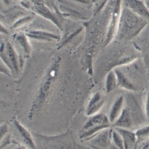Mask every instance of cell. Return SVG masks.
Here are the masks:
<instances>
[{
	"label": "cell",
	"mask_w": 149,
	"mask_h": 149,
	"mask_svg": "<svg viewBox=\"0 0 149 149\" xmlns=\"http://www.w3.org/2000/svg\"><path fill=\"white\" fill-rule=\"evenodd\" d=\"M1 61L6 64L11 71L12 75H17L24 66V59L21 58L10 41L1 44Z\"/></svg>",
	"instance_id": "3957f363"
},
{
	"label": "cell",
	"mask_w": 149,
	"mask_h": 149,
	"mask_svg": "<svg viewBox=\"0 0 149 149\" xmlns=\"http://www.w3.org/2000/svg\"><path fill=\"white\" fill-rule=\"evenodd\" d=\"M124 108V97L123 96H120L113 103L108 116L111 125L118 119Z\"/></svg>",
	"instance_id": "9a60e30c"
},
{
	"label": "cell",
	"mask_w": 149,
	"mask_h": 149,
	"mask_svg": "<svg viewBox=\"0 0 149 149\" xmlns=\"http://www.w3.org/2000/svg\"><path fill=\"white\" fill-rule=\"evenodd\" d=\"M105 103V99L102 93L100 92H95L92 94L88 103L86 115L87 117H91L100 113L104 107Z\"/></svg>",
	"instance_id": "52a82bcc"
},
{
	"label": "cell",
	"mask_w": 149,
	"mask_h": 149,
	"mask_svg": "<svg viewBox=\"0 0 149 149\" xmlns=\"http://www.w3.org/2000/svg\"><path fill=\"white\" fill-rule=\"evenodd\" d=\"M144 1L147 7L148 8V9L149 10V0H144Z\"/></svg>",
	"instance_id": "83f0119b"
},
{
	"label": "cell",
	"mask_w": 149,
	"mask_h": 149,
	"mask_svg": "<svg viewBox=\"0 0 149 149\" xmlns=\"http://www.w3.org/2000/svg\"><path fill=\"white\" fill-rule=\"evenodd\" d=\"M1 33L3 34H8V31L7 29L4 26L3 24H1Z\"/></svg>",
	"instance_id": "484cf974"
},
{
	"label": "cell",
	"mask_w": 149,
	"mask_h": 149,
	"mask_svg": "<svg viewBox=\"0 0 149 149\" xmlns=\"http://www.w3.org/2000/svg\"><path fill=\"white\" fill-rule=\"evenodd\" d=\"M117 77L118 81V88H122L123 89L134 92L136 91L134 84L131 81V80L127 78L125 74L119 69H114Z\"/></svg>",
	"instance_id": "e0dca14e"
},
{
	"label": "cell",
	"mask_w": 149,
	"mask_h": 149,
	"mask_svg": "<svg viewBox=\"0 0 149 149\" xmlns=\"http://www.w3.org/2000/svg\"><path fill=\"white\" fill-rule=\"evenodd\" d=\"M111 142L119 149L124 148V143L122 135L114 128H112L111 131Z\"/></svg>",
	"instance_id": "d6986e66"
},
{
	"label": "cell",
	"mask_w": 149,
	"mask_h": 149,
	"mask_svg": "<svg viewBox=\"0 0 149 149\" xmlns=\"http://www.w3.org/2000/svg\"><path fill=\"white\" fill-rule=\"evenodd\" d=\"M136 59V56L131 54H122L114 57L107 64L108 71L114 70L118 67L128 64Z\"/></svg>",
	"instance_id": "5bb4252c"
},
{
	"label": "cell",
	"mask_w": 149,
	"mask_h": 149,
	"mask_svg": "<svg viewBox=\"0 0 149 149\" xmlns=\"http://www.w3.org/2000/svg\"><path fill=\"white\" fill-rule=\"evenodd\" d=\"M122 5L149 22V10L144 0H122Z\"/></svg>",
	"instance_id": "ba28073f"
},
{
	"label": "cell",
	"mask_w": 149,
	"mask_h": 149,
	"mask_svg": "<svg viewBox=\"0 0 149 149\" xmlns=\"http://www.w3.org/2000/svg\"><path fill=\"white\" fill-rule=\"evenodd\" d=\"M74 1H76L79 3H83V4H89L92 3V0H74Z\"/></svg>",
	"instance_id": "d4e9b609"
},
{
	"label": "cell",
	"mask_w": 149,
	"mask_h": 149,
	"mask_svg": "<svg viewBox=\"0 0 149 149\" xmlns=\"http://www.w3.org/2000/svg\"><path fill=\"white\" fill-rule=\"evenodd\" d=\"M111 127L105 129L95 135L89 142L96 147L100 148H107L110 142H111Z\"/></svg>",
	"instance_id": "9c48e42d"
},
{
	"label": "cell",
	"mask_w": 149,
	"mask_h": 149,
	"mask_svg": "<svg viewBox=\"0 0 149 149\" xmlns=\"http://www.w3.org/2000/svg\"><path fill=\"white\" fill-rule=\"evenodd\" d=\"M21 1H22L24 3H26L28 1V0H21Z\"/></svg>",
	"instance_id": "f546056e"
},
{
	"label": "cell",
	"mask_w": 149,
	"mask_h": 149,
	"mask_svg": "<svg viewBox=\"0 0 149 149\" xmlns=\"http://www.w3.org/2000/svg\"><path fill=\"white\" fill-rule=\"evenodd\" d=\"M145 112L147 117L149 119V89H148L145 100Z\"/></svg>",
	"instance_id": "cb8c5ba5"
},
{
	"label": "cell",
	"mask_w": 149,
	"mask_h": 149,
	"mask_svg": "<svg viewBox=\"0 0 149 149\" xmlns=\"http://www.w3.org/2000/svg\"><path fill=\"white\" fill-rule=\"evenodd\" d=\"M113 128L116 129L122 135L125 149H134L138 139L135 132H133L130 130L119 128V127H113Z\"/></svg>",
	"instance_id": "4fadbf2b"
},
{
	"label": "cell",
	"mask_w": 149,
	"mask_h": 149,
	"mask_svg": "<svg viewBox=\"0 0 149 149\" xmlns=\"http://www.w3.org/2000/svg\"><path fill=\"white\" fill-rule=\"evenodd\" d=\"M1 73L6 74V75L8 76H12V73L10 71V70L8 68V67L4 64V63L1 61Z\"/></svg>",
	"instance_id": "603a6c76"
},
{
	"label": "cell",
	"mask_w": 149,
	"mask_h": 149,
	"mask_svg": "<svg viewBox=\"0 0 149 149\" xmlns=\"http://www.w3.org/2000/svg\"><path fill=\"white\" fill-rule=\"evenodd\" d=\"M122 7V0H114L111 7L108 29L104 42L105 46L109 45L111 41L115 39L119 22Z\"/></svg>",
	"instance_id": "277c9868"
},
{
	"label": "cell",
	"mask_w": 149,
	"mask_h": 149,
	"mask_svg": "<svg viewBox=\"0 0 149 149\" xmlns=\"http://www.w3.org/2000/svg\"><path fill=\"white\" fill-rule=\"evenodd\" d=\"M8 131V127L7 123H3L0 128V136H1V141H3Z\"/></svg>",
	"instance_id": "7402d4cb"
},
{
	"label": "cell",
	"mask_w": 149,
	"mask_h": 149,
	"mask_svg": "<svg viewBox=\"0 0 149 149\" xmlns=\"http://www.w3.org/2000/svg\"><path fill=\"white\" fill-rule=\"evenodd\" d=\"M132 126V119L131 112L128 109L124 108L120 116L112 125V127L130 130Z\"/></svg>",
	"instance_id": "2e32d148"
},
{
	"label": "cell",
	"mask_w": 149,
	"mask_h": 149,
	"mask_svg": "<svg viewBox=\"0 0 149 149\" xmlns=\"http://www.w3.org/2000/svg\"><path fill=\"white\" fill-rule=\"evenodd\" d=\"M3 2L7 5H9L11 3V0H2Z\"/></svg>",
	"instance_id": "4316f807"
},
{
	"label": "cell",
	"mask_w": 149,
	"mask_h": 149,
	"mask_svg": "<svg viewBox=\"0 0 149 149\" xmlns=\"http://www.w3.org/2000/svg\"><path fill=\"white\" fill-rule=\"evenodd\" d=\"M29 39L25 33H19L13 36V46L19 55L21 52L23 58H28L31 54L32 47Z\"/></svg>",
	"instance_id": "8992f818"
},
{
	"label": "cell",
	"mask_w": 149,
	"mask_h": 149,
	"mask_svg": "<svg viewBox=\"0 0 149 149\" xmlns=\"http://www.w3.org/2000/svg\"><path fill=\"white\" fill-rule=\"evenodd\" d=\"M135 134L138 138H149V125L145 126L138 129Z\"/></svg>",
	"instance_id": "44dd1931"
},
{
	"label": "cell",
	"mask_w": 149,
	"mask_h": 149,
	"mask_svg": "<svg viewBox=\"0 0 149 149\" xmlns=\"http://www.w3.org/2000/svg\"><path fill=\"white\" fill-rule=\"evenodd\" d=\"M33 20V17L30 15L20 17V18H18L17 20H16L13 24L12 27L13 29H17L18 28L24 26V25L28 24L29 22H31Z\"/></svg>",
	"instance_id": "ffe728a7"
},
{
	"label": "cell",
	"mask_w": 149,
	"mask_h": 149,
	"mask_svg": "<svg viewBox=\"0 0 149 149\" xmlns=\"http://www.w3.org/2000/svg\"><path fill=\"white\" fill-rule=\"evenodd\" d=\"M13 122L15 128L17 130L20 136L22 137L26 146L29 149H36V145L34 142V138L29 131L16 119H15Z\"/></svg>",
	"instance_id": "7c38bea8"
},
{
	"label": "cell",
	"mask_w": 149,
	"mask_h": 149,
	"mask_svg": "<svg viewBox=\"0 0 149 149\" xmlns=\"http://www.w3.org/2000/svg\"><path fill=\"white\" fill-rule=\"evenodd\" d=\"M148 24L149 22L147 20L122 5L115 39L119 41H131Z\"/></svg>",
	"instance_id": "7a4b0ae2"
},
{
	"label": "cell",
	"mask_w": 149,
	"mask_h": 149,
	"mask_svg": "<svg viewBox=\"0 0 149 149\" xmlns=\"http://www.w3.org/2000/svg\"><path fill=\"white\" fill-rule=\"evenodd\" d=\"M31 1L33 3V8L35 13L50 20L59 29H62V24L59 17L41 0H31Z\"/></svg>",
	"instance_id": "5b68a950"
},
{
	"label": "cell",
	"mask_w": 149,
	"mask_h": 149,
	"mask_svg": "<svg viewBox=\"0 0 149 149\" xmlns=\"http://www.w3.org/2000/svg\"><path fill=\"white\" fill-rule=\"evenodd\" d=\"M101 126L112 127L108 116L103 113H100L98 114L89 117V119L83 125L81 131L86 130L91 128V127Z\"/></svg>",
	"instance_id": "8fae6325"
},
{
	"label": "cell",
	"mask_w": 149,
	"mask_h": 149,
	"mask_svg": "<svg viewBox=\"0 0 149 149\" xmlns=\"http://www.w3.org/2000/svg\"><path fill=\"white\" fill-rule=\"evenodd\" d=\"M16 149H25V148H24V147H17V148H16Z\"/></svg>",
	"instance_id": "f1b7e54d"
},
{
	"label": "cell",
	"mask_w": 149,
	"mask_h": 149,
	"mask_svg": "<svg viewBox=\"0 0 149 149\" xmlns=\"http://www.w3.org/2000/svg\"><path fill=\"white\" fill-rule=\"evenodd\" d=\"M61 60V58L58 56L53 61L42 78L31 104L28 113L29 119H33L34 115L42 109L48 101L58 76Z\"/></svg>",
	"instance_id": "6da1fadb"
},
{
	"label": "cell",
	"mask_w": 149,
	"mask_h": 149,
	"mask_svg": "<svg viewBox=\"0 0 149 149\" xmlns=\"http://www.w3.org/2000/svg\"><path fill=\"white\" fill-rule=\"evenodd\" d=\"M25 33L29 38L38 41L52 42L60 40L59 36L43 30L33 29L26 32Z\"/></svg>",
	"instance_id": "30bf717a"
},
{
	"label": "cell",
	"mask_w": 149,
	"mask_h": 149,
	"mask_svg": "<svg viewBox=\"0 0 149 149\" xmlns=\"http://www.w3.org/2000/svg\"><path fill=\"white\" fill-rule=\"evenodd\" d=\"M118 88V81L114 70L108 71L105 80V89L107 93H110Z\"/></svg>",
	"instance_id": "ac0fdd59"
}]
</instances>
